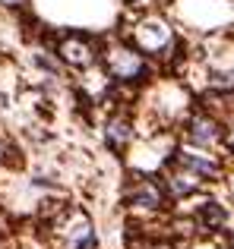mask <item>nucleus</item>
Returning <instances> with one entry per match:
<instances>
[{"instance_id":"nucleus-1","label":"nucleus","mask_w":234,"mask_h":249,"mask_svg":"<svg viewBox=\"0 0 234 249\" xmlns=\"http://www.w3.org/2000/svg\"><path fill=\"white\" fill-rule=\"evenodd\" d=\"M105 67L114 79H136L142 73V57L136 54L133 48H123V44H114L105 54Z\"/></svg>"},{"instance_id":"nucleus-15","label":"nucleus","mask_w":234,"mask_h":249,"mask_svg":"<svg viewBox=\"0 0 234 249\" xmlns=\"http://www.w3.org/2000/svg\"><path fill=\"white\" fill-rule=\"evenodd\" d=\"M0 158H3V142H0Z\"/></svg>"},{"instance_id":"nucleus-7","label":"nucleus","mask_w":234,"mask_h":249,"mask_svg":"<svg viewBox=\"0 0 234 249\" xmlns=\"http://www.w3.org/2000/svg\"><path fill=\"white\" fill-rule=\"evenodd\" d=\"M105 139L111 148H127V142L133 139V126H130L127 117H114V120H108V129H105Z\"/></svg>"},{"instance_id":"nucleus-13","label":"nucleus","mask_w":234,"mask_h":249,"mask_svg":"<svg viewBox=\"0 0 234 249\" xmlns=\"http://www.w3.org/2000/svg\"><path fill=\"white\" fill-rule=\"evenodd\" d=\"M0 3H6V6H19L22 0H0Z\"/></svg>"},{"instance_id":"nucleus-3","label":"nucleus","mask_w":234,"mask_h":249,"mask_svg":"<svg viewBox=\"0 0 234 249\" xmlns=\"http://www.w3.org/2000/svg\"><path fill=\"white\" fill-rule=\"evenodd\" d=\"M57 54H60V60H63V63H70V67H89V63L95 60L92 44H89L86 38H79V35L63 38L60 48H57Z\"/></svg>"},{"instance_id":"nucleus-6","label":"nucleus","mask_w":234,"mask_h":249,"mask_svg":"<svg viewBox=\"0 0 234 249\" xmlns=\"http://www.w3.org/2000/svg\"><path fill=\"white\" fill-rule=\"evenodd\" d=\"M177 161H180V167H184V170L199 174V177H209V174H215V170H218L212 158H206V155H199V152H190V148H180Z\"/></svg>"},{"instance_id":"nucleus-12","label":"nucleus","mask_w":234,"mask_h":249,"mask_svg":"<svg viewBox=\"0 0 234 249\" xmlns=\"http://www.w3.org/2000/svg\"><path fill=\"white\" fill-rule=\"evenodd\" d=\"M225 142H228V148H231V152H234V129H231V133H228V139H225Z\"/></svg>"},{"instance_id":"nucleus-5","label":"nucleus","mask_w":234,"mask_h":249,"mask_svg":"<svg viewBox=\"0 0 234 249\" xmlns=\"http://www.w3.org/2000/svg\"><path fill=\"white\" fill-rule=\"evenodd\" d=\"M127 199L133 202V205H139V208H158L161 205V189L155 186V183L142 180V183H136V186L127 193Z\"/></svg>"},{"instance_id":"nucleus-8","label":"nucleus","mask_w":234,"mask_h":249,"mask_svg":"<svg viewBox=\"0 0 234 249\" xmlns=\"http://www.w3.org/2000/svg\"><path fill=\"white\" fill-rule=\"evenodd\" d=\"M190 139L193 142H203V145H209V142H215L218 139V126H215V120H209V117H193L190 120Z\"/></svg>"},{"instance_id":"nucleus-10","label":"nucleus","mask_w":234,"mask_h":249,"mask_svg":"<svg viewBox=\"0 0 234 249\" xmlns=\"http://www.w3.org/2000/svg\"><path fill=\"white\" fill-rule=\"evenodd\" d=\"M222 221H225V212L218 205H206L203 214H199V224H203V227H218Z\"/></svg>"},{"instance_id":"nucleus-14","label":"nucleus","mask_w":234,"mask_h":249,"mask_svg":"<svg viewBox=\"0 0 234 249\" xmlns=\"http://www.w3.org/2000/svg\"><path fill=\"white\" fill-rule=\"evenodd\" d=\"M155 249H174V246H155Z\"/></svg>"},{"instance_id":"nucleus-4","label":"nucleus","mask_w":234,"mask_h":249,"mask_svg":"<svg viewBox=\"0 0 234 249\" xmlns=\"http://www.w3.org/2000/svg\"><path fill=\"white\" fill-rule=\"evenodd\" d=\"M63 237H67L70 249H89L92 246V224L82 212H70L67 224H63Z\"/></svg>"},{"instance_id":"nucleus-11","label":"nucleus","mask_w":234,"mask_h":249,"mask_svg":"<svg viewBox=\"0 0 234 249\" xmlns=\"http://www.w3.org/2000/svg\"><path fill=\"white\" fill-rule=\"evenodd\" d=\"M212 85L215 89H234V73H215L212 76Z\"/></svg>"},{"instance_id":"nucleus-2","label":"nucleus","mask_w":234,"mask_h":249,"mask_svg":"<svg viewBox=\"0 0 234 249\" xmlns=\"http://www.w3.org/2000/svg\"><path fill=\"white\" fill-rule=\"evenodd\" d=\"M133 38H136V48L139 51H161L171 41V29H168L161 19H146V22L136 25Z\"/></svg>"},{"instance_id":"nucleus-9","label":"nucleus","mask_w":234,"mask_h":249,"mask_svg":"<svg viewBox=\"0 0 234 249\" xmlns=\"http://www.w3.org/2000/svg\"><path fill=\"white\" fill-rule=\"evenodd\" d=\"M196 186H199V180H196V174H190V170L171 177V193H174V196H190Z\"/></svg>"}]
</instances>
